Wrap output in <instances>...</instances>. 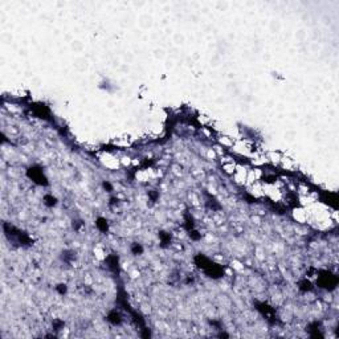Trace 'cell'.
I'll return each instance as SVG.
<instances>
[{
  "instance_id": "obj_1",
  "label": "cell",
  "mask_w": 339,
  "mask_h": 339,
  "mask_svg": "<svg viewBox=\"0 0 339 339\" xmlns=\"http://www.w3.org/2000/svg\"><path fill=\"white\" fill-rule=\"evenodd\" d=\"M139 24H141L143 28H148V27H151L152 24V18L151 16H148V15H142L141 19H139Z\"/></svg>"
},
{
  "instance_id": "obj_2",
  "label": "cell",
  "mask_w": 339,
  "mask_h": 339,
  "mask_svg": "<svg viewBox=\"0 0 339 339\" xmlns=\"http://www.w3.org/2000/svg\"><path fill=\"white\" fill-rule=\"evenodd\" d=\"M184 41H186L184 35H181V33H175V36H174V43H175V44H183Z\"/></svg>"
},
{
  "instance_id": "obj_3",
  "label": "cell",
  "mask_w": 339,
  "mask_h": 339,
  "mask_svg": "<svg viewBox=\"0 0 339 339\" xmlns=\"http://www.w3.org/2000/svg\"><path fill=\"white\" fill-rule=\"evenodd\" d=\"M155 57L156 58H160V60L166 57V53H164L163 49H156V50H155Z\"/></svg>"
}]
</instances>
